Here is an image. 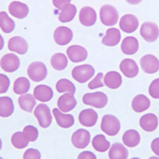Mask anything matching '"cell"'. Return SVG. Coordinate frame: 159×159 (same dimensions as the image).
I'll return each mask as SVG.
<instances>
[{
    "mask_svg": "<svg viewBox=\"0 0 159 159\" xmlns=\"http://www.w3.org/2000/svg\"><path fill=\"white\" fill-rule=\"evenodd\" d=\"M120 38H121V35L119 30L116 28H109L104 37L102 40V43L103 45L108 47H113V46H116V45L119 43L120 41Z\"/></svg>",
    "mask_w": 159,
    "mask_h": 159,
    "instance_id": "cell-23",
    "label": "cell"
},
{
    "mask_svg": "<svg viewBox=\"0 0 159 159\" xmlns=\"http://www.w3.org/2000/svg\"><path fill=\"white\" fill-rule=\"evenodd\" d=\"M79 19L81 24H83L84 26H93L97 21V13L94 11V9H93L92 7H83L81 11H80Z\"/></svg>",
    "mask_w": 159,
    "mask_h": 159,
    "instance_id": "cell-17",
    "label": "cell"
},
{
    "mask_svg": "<svg viewBox=\"0 0 159 159\" xmlns=\"http://www.w3.org/2000/svg\"><path fill=\"white\" fill-rule=\"evenodd\" d=\"M27 74L30 80H32L34 82H41L46 79L48 75L47 67L42 62H33L29 65Z\"/></svg>",
    "mask_w": 159,
    "mask_h": 159,
    "instance_id": "cell-5",
    "label": "cell"
},
{
    "mask_svg": "<svg viewBox=\"0 0 159 159\" xmlns=\"http://www.w3.org/2000/svg\"><path fill=\"white\" fill-rule=\"evenodd\" d=\"M8 49L11 52L24 55L28 51V43L24 38L20 36H15L8 41Z\"/></svg>",
    "mask_w": 159,
    "mask_h": 159,
    "instance_id": "cell-14",
    "label": "cell"
},
{
    "mask_svg": "<svg viewBox=\"0 0 159 159\" xmlns=\"http://www.w3.org/2000/svg\"><path fill=\"white\" fill-rule=\"evenodd\" d=\"M51 65L57 71H63L68 66V58L62 53H56L51 58Z\"/></svg>",
    "mask_w": 159,
    "mask_h": 159,
    "instance_id": "cell-33",
    "label": "cell"
},
{
    "mask_svg": "<svg viewBox=\"0 0 159 159\" xmlns=\"http://www.w3.org/2000/svg\"><path fill=\"white\" fill-rule=\"evenodd\" d=\"M104 84L109 89H117L121 86L122 84V78L120 76V74L116 72V71H111L108 72L103 78Z\"/></svg>",
    "mask_w": 159,
    "mask_h": 159,
    "instance_id": "cell-27",
    "label": "cell"
},
{
    "mask_svg": "<svg viewBox=\"0 0 159 159\" xmlns=\"http://www.w3.org/2000/svg\"><path fill=\"white\" fill-rule=\"evenodd\" d=\"M131 159H140V158H138V157H133V158H131Z\"/></svg>",
    "mask_w": 159,
    "mask_h": 159,
    "instance_id": "cell-50",
    "label": "cell"
},
{
    "mask_svg": "<svg viewBox=\"0 0 159 159\" xmlns=\"http://www.w3.org/2000/svg\"><path fill=\"white\" fill-rule=\"evenodd\" d=\"M102 130L109 136H114L120 130V122L116 116L112 114H106L102 119Z\"/></svg>",
    "mask_w": 159,
    "mask_h": 159,
    "instance_id": "cell-1",
    "label": "cell"
},
{
    "mask_svg": "<svg viewBox=\"0 0 159 159\" xmlns=\"http://www.w3.org/2000/svg\"><path fill=\"white\" fill-rule=\"evenodd\" d=\"M73 39V32L72 30L65 27L60 26L58 27L54 32V40L60 46H65V45L69 44Z\"/></svg>",
    "mask_w": 159,
    "mask_h": 159,
    "instance_id": "cell-10",
    "label": "cell"
},
{
    "mask_svg": "<svg viewBox=\"0 0 159 159\" xmlns=\"http://www.w3.org/2000/svg\"><path fill=\"white\" fill-rule=\"evenodd\" d=\"M103 78H104L103 74L98 73L96 76V78L89 83V89H98V88H102L104 86V82H102Z\"/></svg>",
    "mask_w": 159,
    "mask_h": 159,
    "instance_id": "cell-39",
    "label": "cell"
},
{
    "mask_svg": "<svg viewBox=\"0 0 159 159\" xmlns=\"http://www.w3.org/2000/svg\"><path fill=\"white\" fill-rule=\"evenodd\" d=\"M23 132L26 134L29 141H35L37 140L38 138V135H39V132H38V129L33 126V125H27L25 126L24 129H23Z\"/></svg>",
    "mask_w": 159,
    "mask_h": 159,
    "instance_id": "cell-38",
    "label": "cell"
},
{
    "mask_svg": "<svg viewBox=\"0 0 159 159\" xmlns=\"http://www.w3.org/2000/svg\"><path fill=\"white\" fill-rule=\"evenodd\" d=\"M109 159H127L128 150L121 143H113L108 152Z\"/></svg>",
    "mask_w": 159,
    "mask_h": 159,
    "instance_id": "cell-24",
    "label": "cell"
},
{
    "mask_svg": "<svg viewBox=\"0 0 159 159\" xmlns=\"http://www.w3.org/2000/svg\"><path fill=\"white\" fill-rule=\"evenodd\" d=\"M11 143L12 145L17 149H23L25 148L29 143V139L27 135L23 131H17L15 132L11 137Z\"/></svg>",
    "mask_w": 159,
    "mask_h": 159,
    "instance_id": "cell-34",
    "label": "cell"
},
{
    "mask_svg": "<svg viewBox=\"0 0 159 159\" xmlns=\"http://www.w3.org/2000/svg\"><path fill=\"white\" fill-rule=\"evenodd\" d=\"M149 159H159V157H156V156H152V157H150Z\"/></svg>",
    "mask_w": 159,
    "mask_h": 159,
    "instance_id": "cell-49",
    "label": "cell"
},
{
    "mask_svg": "<svg viewBox=\"0 0 159 159\" xmlns=\"http://www.w3.org/2000/svg\"><path fill=\"white\" fill-rule=\"evenodd\" d=\"M149 94L153 98H159V78L155 79L149 86Z\"/></svg>",
    "mask_w": 159,
    "mask_h": 159,
    "instance_id": "cell-41",
    "label": "cell"
},
{
    "mask_svg": "<svg viewBox=\"0 0 159 159\" xmlns=\"http://www.w3.org/2000/svg\"><path fill=\"white\" fill-rule=\"evenodd\" d=\"M58 108L62 112H69L77 106V99L73 93H65L58 99Z\"/></svg>",
    "mask_w": 159,
    "mask_h": 159,
    "instance_id": "cell-13",
    "label": "cell"
},
{
    "mask_svg": "<svg viewBox=\"0 0 159 159\" xmlns=\"http://www.w3.org/2000/svg\"><path fill=\"white\" fill-rule=\"evenodd\" d=\"M23 159H41V153L38 149L29 148L24 152Z\"/></svg>",
    "mask_w": 159,
    "mask_h": 159,
    "instance_id": "cell-40",
    "label": "cell"
},
{
    "mask_svg": "<svg viewBox=\"0 0 159 159\" xmlns=\"http://www.w3.org/2000/svg\"><path fill=\"white\" fill-rule=\"evenodd\" d=\"M93 147L98 152H106L111 147V143L102 134H98L93 138Z\"/></svg>",
    "mask_w": 159,
    "mask_h": 159,
    "instance_id": "cell-31",
    "label": "cell"
},
{
    "mask_svg": "<svg viewBox=\"0 0 159 159\" xmlns=\"http://www.w3.org/2000/svg\"><path fill=\"white\" fill-rule=\"evenodd\" d=\"M132 109L136 112H142L145 111L148 107H150V101L148 99V98L144 94H138L135 98L132 99L131 102Z\"/></svg>",
    "mask_w": 159,
    "mask_h": 159,
    "instance_id": "cell-28",
    "label": "cell"
},
{
    "mask_svg": "<svg viewBox=\"0 0 159 159\" xmlns=\"http://www.w3.org/2000/svg\"><path fill=\"white\" fill-rule=\"evenodd\" d=\"M0 67L5 72H16L20 67V60L14 54H6L0 60Z\"/></svg>",
    "mask_w": 159,
    "mask_h": 159,
    "instance_id": "cell-9",
    "label": "cell"
},
{
    "mask_svg": "<svg viewBox=\"0 0 159 159\" xmlns=\"http://www.w3.org/2000/svg\"><path fill=\"white\" fill-rule=\"evenodd\" d=\"M18 103L24 111L31 112L36 107V98L30 93H25L20 96L18 98Z\"/></svg>",
    "mask_w": 159,
    "mask_h": 159,
    "instance_id": "cell-29",
    "label": "cell"
},
{
    "mask_svg": "<svg viewBox=\"0 0 159 159\" xmlns=\"http://www.w3.org/2000/svg\"><path fill=\"white\" fill-rule=\"evenodd\" d=\"M142 1V0H126V2L131 4V5H136V4H139Z\"/></svg>",
    "mask_w": 159,
    "mask_h": 159,
    "instance_id": "cell-46",
    "label": "cell"
},
{
    "mask_svg": "<svg viewBox=\"0 0 159 159\" xmlns=\"http://www.w3.org/2000/svg\"><path fill=\"white\" fill-rule=\"evenodd\" d=\"M151 149L157 156H159V137L153 139V141L151 142Z\"/></svg>",
    "mask_w": 159,
    "mask_h": 159,
    "instance_id": "cell-45",
    "label": "cell"
},
{
    "mask_svg": "<svg viewBox=\"0 0 159 159\" xmlns=\"http://www.w3.org/2000/svg\"><path fill=\"white\" fill-rule=\"evenodd\" d=\"M122 141L124 145L128 147H135L140 142V134L135 129H129L123 133Z\"/></svg>",
    "mask_w": 159,
    "mask_h": 159,
    "instance_id": "cell-26",
    "label": "cell"
},
{
    "mask_svg": "<svg viewBox=\"0 0 159 159\" xmlns=\"http://www.w3.org/2000/svg\"><path fill=\"white\" fill-rule=\"evenodd\" d=\"M91 142V134L86 129H78L77 131H75L72 135V143L73 145L79 148V149H84L86 148L89 143Z\"/></svg>",
    "mask_w": 159,
    "mask_h": 159,
    "instance_id": "cell-8",
    "label": "cell"
},
{
    "mask_svg": "<svg viewBox=\"0 0 159 159\" xmlns=\"http://www.w3.org/2000/svg\"><path fill=\"white\" fill-rule=\"evenodd\" d=\"M139 44L136 38L125 37L121 42V51L125 55H133L138 51Z\"/></svg>",
    "mask_w": 159,
    "mask_h": 159,
    "instance_id": "cell-25",
    "label": "cell"
},
{
    "mask_svg": "<svg viewBox=\"0 0 159 159\" xmlns=\"http://www.w3.org/2000/svg\"><path fill=\"white\" fill-rule=\"evenodd\" d=\"M3 46H4V40L3 37L1 36V34H0V51L3 49Z\"/></svg>",
    "mask_w": 159,
    "mask_h": 159,
    "instance_id": "cell-47",
    "label": "cell"
},
{
    "mask_svg": "<svg viewBox=\"0 0 159 159\" xmlns=\"http://www.w3.org/2000/svg\"><path fill=\"white\" fill-rule=\"evenodd\" d=\"M67 56L73 63H81L88 58V51L82 46L73 45L67 49Z\"/></svg>",
    "mask_w": 159,
    "mask_h": 159,
    "instance_id": "cell-12",
    "label": "cell"
},
{
    "mask_svg": "<svg viewBox=\"0 0 159 159\" xmlns=\"http://www.w3.org/2000/svg\"><path fill=\"white\" fill-rule=\"evenodd\" d=\"M34 116L38 119L40 126L47 128L52 123V113L49 107L45 103H40L34 109Z\"/></svg>",
    "mask_w": 159,
    "mask_h": 159,
    "instance_id": "cell-3",
    "label": "cell"
},
{
    "mask_svg": "<svg viewBox=\"0 0 159 159\" xmlns=\"http://www.w3.org/2000/svg\"><path fill=\"white\" fill-rule=\"evenodd\" d=\"M0 28L4 33H11L15 29V22L5 11L0 12Z\"/></svg>",
    "mask_w": 159,
    "mask_h": 159,
    "instance_id": "cell-35",
    "label": "cell"
},
{
    "mask_svg": "<svg viewBox=\"0 0 159 159\" xmlns=\"http://www.w3.org/2000/svg\"><path fill=\"white\" fill-rule=\"evenodd\" d=\"M94 74V69L91 65H81L73 69L72 76L77 82L84 84L91 80Z\"/></svg>",
    "mask_w": 159,
    "mask_h": 159,
    "instance_id": "cell-6",
    "label": "cell"
},
{
    "mask_svg": "<svg viewBox=\"0 0 159 159\" xmlns=\"http://www.w3.org/2000/svg\"><path fill=\"white\" fill-rule=\"evenodd\" d=\"M119 69L126 78H134L138 74L137 64L131 59H124L119 65Z\"/></svg>",
    "mask_w": 159,
    "mask_h": 159,
    "instance_id": "cell-22",
    "label": "cell"
},
{
    "mask_svg": "<svg viewBox=\"0 0 159 159\" xmlns=\"http://www.w3.org/2000/svg\"><path fill=\"white\" fill-rule=\"evenodd\" d=\"M77 14V8L73 4H69L65 6L59 14V20L63 23L72 21Z\"/></svg>",
    "mask_w": 159,
    "mask_h": 159,
    "instance_id": "cell-32",
    "label": "cell"
},
{
    "mask_svg": "<svg viewBox=\"0 0 159 159\" xmlns=\"http://www.w3.org/2000/svg\"><path fill=\"white\" fill-rule=\"evenodd\" d=\"M99 17L101 21L106 26H113L116 25L118 20V12L116 8L111 5H103L99 10Z\"/></svg>",
    "mask_w": 159,
    "mask_h": 159,
    "instance_id": "cell-4",
    "label": "cell"
},
{
    "mask_svg": "<svg viewBox=\"0 0 159 159\" xmlns=\"http://www.w3.org/2000/svg\"><path fill=\"white\" fill-rule=\"evenodd\" d=\"M56 89L59 93H69L73 94L76 93V87H75V84L67 79L59 80L56 84Z\"/></svg>",
    "mask_w": 159,
    "mask_h": 159,
    "instance_id": "cell-37",
    "label": "cell"
},
{
    "mask_svg": "<svg viewBox=\"0 0 159 159\" xmlns=\"http://www.w3.org/2000/svg\"><path fill=\"white\" fill-rule=\"evenodd\" d=\"M33 96L39 102H47L52 99V98L54 97V93L53 89L50 87L46 86V84H39V86L34 89Z\"/></svg>",
    "mask_w": 159,
    "mask_h": 159,
    "instance_id": "cell-19",
    "label": "cell"
},
{
    "mask_svg": "<svg viewBox=\"0 0 159 159\" xmlns=\"http://www.w3.org/2000/svg\"><path fill=\"white\" fill-rule=\"evenodd\" d=\"M0 159H3V158H2V157H0Z\"/></svg>",
    "mask_w": 159,
    "mask_h": 159,
    "instance_id": "cell-51",
    "label": "cell"
},
{
    "mask_svg": "<svg viewBox=\"0 0 159 159\" xmlns=\"http://www.w3.org/2000/svg\"><path fill=\"white\" fill-rule=\"evenodd\" d=\"M140 35L146 42H155L159 37L158 26L153 22H144L140 27Z\"/></svg>",
    "mask_w": 159,
    "mask_h": 159,
    "instance_id": "cell-7",
    "label": "cell"
},
{
    "mask_svg": "<svg viewBox=\"0 0 159 159\" xmlns=\"http://www.w3.org/2000/svg\"><path fill=\"white\" fill-rule=\"evenodd\" d=\"M53 4L56 8L62 10L65 6L71 4V0H53Z\"/></svg>",
    "mask_w": 159,
    "mask_h": 159,
    "instance_id": "cell-43",
    "label": "cell"
},
{
    "mask_svg": "<svg viewBox=\"0 0 159 159\" xmlns=\"http://www.w3.org/2000/svg\"><path fill=\"white\" fill-rule=\"evenodd\" d=\"M53 114L55 116V119L58 123V125L62 128H69L74 125L75 118L72 114L70 113H64L60 111L59 108L53 109Z\"/></svg>",
    "mask_w": 159,
    "mask_h": 159,
    "instance_id": "cell-18",
    "label": "cell"
},
{
    "mask_svg": "<svg viewBox=\"0 0 159 159\" xmlns=\"http://www.w3.org/2000/svg\"><path fill=\"white\" fill-rule=\"evenodd\" d=\"M140 66L146 74H155L159 70V60L153 55H145L140 59Z\"/></svg>",
    "mask_w": 159,
    "mask_h": 159,
    "instance_id": "cell-11",
    "label": "cell"
},
{
    "mask_svg": "<svg viewBox=\"0 0 159 159\" xmlns=\"http://www.w3.org/2000/svg\"><path fill=\"white\" fill-rule=\"evenodd\" d=\"M98 113L93 108L84 109L79 114V121L86 127H92L98 121Z\"/></svg>",
    "mask_w": 159,
    "mask_h": 159,
    "instance_id": "cell-16",
    "label": "cell"
},
{
    "mask_svg": "<svg viewBox=\"0 0 159 159\" xmlns=\"http://www.w3.org/2000/svg\"><path fill=\"white\" fill-rule=\"evenodd\" d=\"M139 125L143 130L151 132L154 131L158 126V118L155 114L153 113H147L144 114L143 116L139 119Z\"/></svg>",
    "mask_w": 159,
    "mask_h": 159,
    "instance_id": "cell-20",
    "label": "cell"
},
{
    "mask_svg": "<svg viewBox=\"0 0 159 159\" xmlns=\"http://www.w3.org/2000/svg\"><path fill=\"white\" fill-rule=\"evenodd\" d=\"M138 19L132 14H125L119 21V27L125 33H132L138 28Z\"/></svg>",
    "mask_w": 159,
    "mask_h": 159,
    "instance_id": "cell-15",
    "label": "cell"
},
{
    "mask_svg": "<svg viewBox=\"0 0 159 159\" xmlns=\"http://www.w3.org/2000/svg\"><path fill=\"white\" fill-rule=\"evenodd\" d=\"M14 111V103L11 98L0 97V116L8 117Z\"/></svg>",
    "mask_w": 159,
    "mask_h": 159,
    "instance_id": "cell-30",
    "label": "cell"
},
{
    "mask_svg": "<svg viewBox=\"0 0 159 159\" xmlns=\"http://www.w3.org/2000/svg\"><path fill=\"white\" fill-rule=\"evenodd\" d=\"M83 102L88 106L97 108H102L107 104V96L102 92L88 93H84V96L83 97Z\"/></svg>",
    "mask_w": 159,
    "mask_h": 159,
    "instance_id": "cell-2",
    "label": "cell"
},
{
    "mask_svg": "<svg viewBox=\"0 0 159 159\" xmlns=\"http://www.w3.org/2000/svg\"><path fill=\"white\" fill-rule=\"evenodd\" d=\"M78 159H97V156L92 151H83L79 154Z\"/></svg>",
    "mask_w": 159,
    "mask_h": 159,
    "instance_id": "cell-44",
    "label": "cell"
},
{
    "mask_svg": "<svg viewBox=\"0 0 159 159\" xmlns=\"http://www.w3.org/2000/svg\"><path fill=\"white\" fill-rule=\"evenodd\" d=\"M1 148H2V140L0 139V150H1Z\"/></svg>",
    "mask_w": 159,
    "mask_h": 159,
    "instance_id": "cell-48",
    "label": "cell"
},
{
    "mask_svg": "<svg viewBox=\"0 0 159 159\" xmlns=\"http://www.w3.org/2000/svg\"><path fill=\"white\" fill-rule=\"evenodd\" d=\"M8 10L12 16L18 19H24L29 13V7L25 3L19 1H13L10 3Z\"/></svg>",
    "mask_w": 159,
    "mask_h": 159,
    "instance_id": "cell-21",
    "label": "cell"
},
{
    "mask_svg": "<svg viewBox=\"0 0 159 159\" xmlns=\"http://www.w3.org/2000/svg\"><path fill=\"white\" fill-rule=\"evenodd\" d=\"M10 80L4 74H0V94L5 93L9 89Z\"/></svg>",
    "mask_w": 159,
    "mask_h": 159,
    "instance_id": "cell-42",
    "label": "cell"
},
{
    "mask_svg": "<svg viewBox=\"0 0 159 159\" xmlns=\"http://www.w3.org/2000/svg\"><path fill=\"white\" fill-rule=\"evenodd\" d=\"M30 89V81L27 78H18L16 81L14 82L13 91L16 94H25Z\"/></svg>",
    "mask_w": 159,
    "mask_h": 159,
    "instance_id": "cell-36",
    "label": "cell"
}]
</instances>
